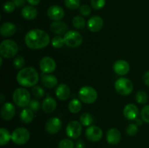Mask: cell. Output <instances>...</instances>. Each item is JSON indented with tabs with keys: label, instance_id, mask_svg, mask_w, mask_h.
<instances>
[{
	"label": "cell",
	"instance_id": "25",
	"mask_svg": "<svg viewBox=\"0 0 149 148\" xmlns=\"http://www.w3.org/2000/svg\"><path fill=\"white\" fill-rule=\"evenodd\" d=\"M20 120L24 123H30L34 118V113L30 108H25L20 113Z\"/></svg>",
	"mask_w": 149,
	"mask_h": 148
},
{
	"label": "cell",
	"instance_id": "26",
	"mask_svg": "<svg viewBox=\"0 0 149 148\" xmlns=\"http://www.w3.org/2000/svg\"><path fill=\"white\" fill-rule=\"evenodd\" d=\"M11 135L9 131L4 128L0 129V145L4 146L11 139Z\"/></svg>",
	"mask_w": 149,
	"mask_h": 148
},
{
	"label": "cell",
	"instance_id": "39",
	"mask_svg": "<svg viewBox=\"0 0 149 148\" xmlns=\"http://www.w3.org/2000/svg\"><path fill=\"white\" fill-rule=\"evenodd\" d=\"M15 4H14L13 1H6L4 4H3V10L5 12L11 13L14 12L15 9Z\"/></svg>",
	"mask_w": 149,
	"mask_h": 148
},
{
	"label": "cell",
	"instance_id": "27",
	"mask_svg": "<svg viewBox=\"0 0 149 148\" xmlns=\"http://www.w3.org/2000/svg\"><path fill=\"white\" fill-rule=\"evenodd\" d=\"M68 110L72 113H78L81 109V103L77 99H74L68 104Z\"/></svg>",
	"mask_w": 149,
	"mask_h": 148
},
{
	"label": "cell",
	"instance_id": "23",
	"mask_svg": "<svg viewBox=\"0 0 149 148\" xmlns=\"http://www.w3.org/2000/svg\"><path fill=\"white\" fill-rule=\"evenodd\" d=\"M57 107V102L54 98L48 97L45 99L42 104V108L46 113H51L55 111Z\"/></svg>",
	"mask_w": 149,
	"mask_h": 148
},
{
	"label": "cell",
	"instance_id": "20",
	"mask_svg": "<svg viewBox=\"0 0 149 148\" xmlns=\"http://www.w3.org/2000/svg\"><path fill=\"white\" fill-rule=\"evenodd\" d=\"M17 31V27L10 22H5L0 27V33L4 37H10L13 36Z\"/></svg>",
	"mask_w": 149,
	"mask_h": 148
},
{
	"label": "cell",
	"instance_id": "24",
	"mask_svg": "<svg viewBox=\"0 0 149 148\" xmlns=\"http://www.w3.org/2000/svg\"><path fill=\"white\" fill-rule=\"evenodd\" d=\"M37 14V10L32 5L25 6L21 10V15L26 20H33V19H35L36 17Z\"/></svg>",
	"mask_w": 149,
	"mask_h": 148
},
{
	"label": "cell",
	"instance_id": "40",
	"mask_svg": "<svg viewBox=\"0 0 149 148\" xmlns=\"http://www.w3.org/2000/svg\"><path fill=\"white\" fill-rule=\"evenodd\" d=\"M79 12L83 16H88L91 14L92 9L87 4H83L79 7Z\"/></svg>",
	"mask_w": 149,
	"mask_h": 148
},
{
	"label": "cell",
	"instance_id": "45",
	"mask_svg": "<svg viewBox=\"0 0 149 148\" xmlns=\"http://www.w3.org/2000/svg\"><path fill=\"white\" fill-rule=\"evenodd\" d=\"M29 4L32 6H36L40 3L41 0H26Z\"/></svg>",
	"mask_w": 149,
	"mask_h": 148
},
{
	"label": "cell",
	"instance_id": "11",
	"mask_svg": "<svg viewBox=\"0 0 149 148\" xmlns=\"http://www.w3.org/2000/svg\"><path fill=\"white\" fill-rule=\"evenodd\" d=\"M103 134L102 129L97 126H90L86 129V137L90 142H98L102 139Z\"/></svg>",
	"mask_w": 149,
	"mask_h": 148
},
{
	"label": "cell",
	"instance_id": "8",
	"mask_svg": "<svg viewBox=\"0 0 149 148\" xmlns=\"http://www.w3.org/2000/svg\"><path fill=\"white\" fill-rule=\"evenodd\" d=\"M64 41L66 46L71 48H76L81 45L83 41L82 36L76 30H69L64 35Z\"/></svg>",
	"mask_w": 149,
	"mask_h": 148
},
{
	"label": "cell",
	"instance_id": "41",
	"mask_svg": "<svg viewBox=\"0 0 149 148\" xmlns=\"http://www.w3.org/2000/svg\"><path fill=\"white\" fill-rule=\"evenodd\" d=\"M39 107H40V102H39V101L36 100H31L30 103L29 104V108L33 110V112H36L39 110Z\"/></svg>",
	"mask_w": 149,
	"mask_h": 148
},
{
	"label": "cell",
	"instance_id": "17",
	"mask_svg": "<svg viewBox=\"0 0 149 148\" xmlns=\"http://www.w3.org/2000/svg\"><path fill=\"white\" fill-rule=\"evenodd\" d=\"M50 30L52 33L61 36V35H65L67 33L68 30V26L66 23L61 20L52 22L50 24Z\"/></svg>",
	"mask_w": 149,
	"mask_h": 148
},
{
	"label": "cell",
	"instance_id": "34",
	"mask_svg": "<svg viewBox=\"0 0 149 148\" xmlns=\"http://www.w3.org/2000/svg\"><path fill=\"white\" fill-rule=\"evenodd\" d=\"M13 65L16 69H23L25 65V59L21 55H17L15 57L13 61Z\"/></svg>",
	"mask_w": 149,
	"mask_h": 148
},
{
	"label": "cell",
	"instance_id": "5",
	"mask_svg": "<svg viewBox=\"0 0 149 148\" xmlns=\"http://www.w3.org/2000/svg\"><path fill=\"white\" fill-rule=\"evenodd\" d=\"M79 97L82 102L86 104H92L97 100V92L94 88L90 86H85L80 89Z\"/></svg>",
	"mask_w": 149,
	"mask_h": 148
},
{
	"label": "cell",
	"instance_id": "36",
	"mask_svg": "<svg viewBox=\"0 0 149 148\" xmlns=\"http://www.w3.org/2000/svg\"><path fill=\"white\" fill-rule=\"evenodd\" d=\"M126 132L129 136H135L138 132V126L137 124H135V123H130L127 127Z\"/></svg>",
	"mask_w": 149,
	"mask_h": 148
},
{
	"label": "cell",
	"instance_id": "44",
	"mask_svg": "<svg viewBox=\"0 0 149 148\" xmlns=\"http://www.w3.org/2000/svg\"><path fill=\"white\" fill-rule=\"evenodd\" d=\"M75 148H85V145H84V142L82 140L77 141L76 143Z\"/></svg>",
	"mask_w": 149,
	"mask_h": 148
},
{
	"label": "cell",
	"instance_id": "10",
	"mask_svg": "<svg viewBox=\"0 0 149 148\" xmlns=\"http://www.w3.org/2000/svg\"><path fill=\"white\" fill-rule=\"evenodd\" d=\"M39 68L42 73L50 74L55 71L56 62L50 57H44L39 62Z\"/></svg>",
	"mask_w": 149,
	"mask_h": 148
},
{
	"label": "cell",
	"instance_id": "14",
	"mask_svg": "<svg viewBox=\"0 0 149 148\" xmlns=\"http://www.w3.org/2000/svg\"><path fill=\"white\" fill-rule=\"evenodd\" d=\"M15 107L11 102H4L1 109V117L3 120L8 121L15 115Z\"/></svg>",
	"mask_w": 149,
	"mask_h": 148
},
{
	"label": "cell",
	"instance_id": "12",
	"mask_svg": "<svg viewBox=\"0 0 149 148\" xmlns=\"http://www.w3.org/2000/svg\"><path fill=\"white\" fill-rule=\"evenodd\" d=\"M62 122L58 118L53 117L49 118L45 124V130L50 134H55L61 131Z\"/></svg>",
	"mask_w": 149,
	"mask_h": 148
},
{
	"label": "cell",
	"instance_id": "47",
	"mask_svg": "<svg viewBox=\"0 0 149 148\" xmlns=\"http://www.w3.org/2000/svg\"><path fill=\"white\" fill-rule=\"evenodd\" d=\"M0 99H1V103H3L4 101V95L3 94H0Z\"/></svg>",
	"mask_w": 149,
	"mask_h": 148
},
{
	"label": "cell",
	"instance_id": "38",
	"mask_svg": "<svg viewBox=\"0 0 149 148\" xmlns=\"http://www.w3.org/2000/svg\"><path fill=\"white\" fill-rule=\"evenodd\" d=\"M141 119L146 123H149V104L144 106L141 110Z\"/></svg>",
	"mask_w": 149,
	"mask_h": 148
},
{
	"label": "cell",
	"instance_id": "22",
	"mask_svg": "<svg viewBox=\"0 0 149 148\" xmlns=\"http://www.w3.org/2000/svg\"><path fill=\"white\" fill-rule=\"evenodd\" d=\"M71 90L67 84H61L58 86L55 91V94L60 100H66L69 97Z\"/></svg>",
	"mask_w": 149,
	"mask_h": 148
},
{
	"label": "cell",
	"instance_id": "16",
	"mask_svg": "<svg viewBox=\"0 0 149 148\" xmlns=\"http://www.w3.org/2000/svg\"><path fill=\"white\" fill-rule=\"evenodd\" d=\"M113 68L116 74L119 75H125L129 73L130 70V66L126 60L119 59V60L115 62V63L113 64Z\"/></svg>",
	"mask_w": 149,
	"mask_h": 148
},
{
	"label": "cell",
	"instance_id": "6",
	"mask_svg": "<svg viewBox=\"0 0 149 148\" xmlns=\"http://www.w3.org/2000/svg\"><path fill=\"white\" fill-rule=\"evenodd\" d=\"M114 87L118 94L122 96L130 94L133 91V84L127 78H120L115 82Z\"/></svg>",
	"mask_w": 149,
	"mask_h": 148
},
{
	"label": "cell",
	"instance_id": "1",
	"mask_svg": "<svg viewBox=\"0 0 149 148\" xmlns=\"http://www.w3.org/2000/svg\"><path fill=\"white\" fill-rule=\"evenodd\" d=\"M50 41L49 34L40 29H33L26 33L25 43L29 48L32 49H40L48 46Z\"/></svg>",
	"mask_w": 149,
	"mask_h": 148
},
{
	"label": "cell",
	"instance_id": "37",
	"mask_svg": "<svg viewBox=\"0 0 149 148\" xmlns=\"http://www.w3.org/2000/svg\"><path fill=\"white\" fill-rule=\"evenodd\" d=\"M106 0H91L90 1L91 7L96 10H101L102 8H103V7L106 5Z\"/></svg>",
	"mask_w": 149,
	"mask_h": 148
},
{
	"label": "cell",
	"instance_id": "19",
	"mask_svg": "<svg viewBox=\"0 0 149 148\" xmlns=\"http://www.w3.org/2000/svg\"><path fill=\"white\" fill-rule=\"evenodd\" d=\"M123 114L127 120H135L139 115V110L135 104H128L124 108Z\"/></svg>",
	"mask_w": 149,
	"mask_h": 148
},
{
	"label": "cell",
	"instance_id": "4",
	"mask_svg": "<svg viewBox=\"0 0 149 148\" xmlns=\"http://www.w3.org/2000/svg\"><path fill=\"white\" fill-rule=\"evenodd\" d=\"M14 102L20 107L29 106L31 102V94L27 89L24 88H17L13 94Z\"/></svg>",
	"mask_w": 149,
	"mask_h": 148
},
{
	"label": "cell",
	"instance_id": "31",
	"mask_svg": "<svg viewBox=\"0 0 149 148\" xmlns=\"http://www.w3.org/2000/svg\"><path fill=\"white\" fill-rule=\"evenodd\" d=\"M135 100L139 104H146L148 101V95L144 91H138L135 94Z\"/></svg>",
	"mask_w": 149,
	"mask_h": 148
},
{
	"label": "cell",
	"instance_id": "2",
	"mask_svg": "<svg viewBox=\"0 0 149 148\" xmlns=\"http://www.w3.org/2000/svg\"><path fill=\"white\" fill-rule=\"evenodd\" d=\"M17 83L23 87H32L36 86L39 79V75L35 68L26 67L20 70L16 76Z\"/></svg>",
	"mask_w": 149,
	"mask_h": 148
},
{
	"label": "cell",
	"instance_id": "7",
	"mask_svg": "<svg viewBox=\"0 0 149 148\" xmlns=\"http://www.w3.org/2000/svg\"><path fill=\"white\" fill-rule=\"evenodd\" d=\"M30 139V133L26 128L19 127L15 129L11 135V139L15 145H23Z\"/></svg>",
	"mask_w": 149,
	"mask_h": 148
},
{
	"label": "cell",
	"instance_id": "42",
	"mask_svg": "<svg viewBox=\"0 0 149 148\" xmlns=\"http://www.w3.org/2000/svg\"><path fill=\"white\" fill-rule=\"evenodd\" d=\"M26 1V0H13V1L15 4L16 7H22V6L25 4Z\"/></svg>",
	"mask_w": 149,
	"mask_h": 148
},
{
	"label": "cell",
	"instance_id": "21",
	"mask_svg": "<svg viewBox=\"0 0 149 148\" xmlns=\"http://www.w3.org/2000/svg\"><path fill=\"white\" fill-rule=\"evenodd\" d=\"M41 83L46 88L52 89L58 85V78L53 75L42 73L41 75Z\"/></svg>",
	"mask_w": 149,
	"mask_h": 148
},
{
	"label": "cell",
	"instance_id": "32",
	"mask_svg": "<svg viewBox=\"0 0 149 148\" xmlns=\"http://www.w3.org/2000/svg\"><path fill=\"white\" fill-rule=\"evenodd\" d=\"M51 44L53 47L57 48H61L65 44V41H64V38L61 37V36H56L55 37L52 38V41H51Z\"/></svg>",
	"mask_w": 149,
	"mask_h": 148
},
{
	"label": "cell",
	"instance_id": "13",
	"mask_svg": "<svg viewBox=\"0 0 149 148\" xmlns=\"http://www.w3.org/2000/svg\"><path fill=\"white\" fill-rule=\"evenodd\" d=\"M47 14L51 20L54 21H58L63 18L65 16V11L61 6L52 5L48 8Z\"/></svg>",
	"mask_w": 149,
	"mask_h": 148
},
{
	"label": "cell",
	"instance_id": "18",
	"mask_svg": "<svg viewBox=\"0 0 149 148\" xmlns=\"http://www.w3.org/2000/svg\"><path fill=\"white\" fill-rule=\"evenodd\" d=\"M122 139V135L120 131L117 129L112 128L107 131L106 133V140L110 145H115L119 143Z\"/></svg>",
	"mask_w": 149,
	"mask_h": 148
},
{
	"label": "cell",
	"instance_id": "35",
	"mask_svg": "<svg viewBox=\"0 0 149 148\" xmlns=\"http://www.w3.org/2000/svg\"><path fill=\"white\" fill-rule=\"evenodd\" d=\"M58 148H74V143L69 139H64L60 141Z\"/></svg>",
	"mask_w": 149,
	"mask_h": 148
},
{
	"label": "cell",
	"instance_id": "9",
	"mask_svg": "<svg viewBox=\"0 0 149 148\" xmlns=\"http://www.w3.org/2000/svg\"><path fill=\"white\" fill-rule=\"evenodd\" d=\"M67 136L73 139H78L81 134V123L77 120H71L68 123L65 129Z\"/></svg>",
	"mask_w": 149,
	"mask_h": 148
},
{
	"label": "cell",
	"instance_id": "48",
	"mask_svg": "<svg viewBox=\"0 0 149 148\" xmlns=\"http://www.w3.org/2000/svg\"><path fill=\"white\" fill-rule=\"evenodd\" d=\"M2 57H0V66H1L2 65V62H3V59H2Z\"/></svg>",
	"mask_w": 149,
	"mask_h": 148
},
{
	"label": "cell",
	"instance_id": "30",
	"mask_svg": "<svg viewBox=\"0 0 149 148\" xmlns=\"http://www.w3.org/2000/svg\"><path fill=\"white\" fill-rule=\"evenodd\" d=\"M65 7L71 10H75L81 7L80 0H64Z\"/></svg>",
	"mask_w": 149,
	"mask_h": 148
},
{
	"label": "cell",
	"instance_id": "43",
	"mask_svg": "<svg viewBox=\"0 0 149 148\" xmlns=\"http://www.w3.org/2000/svg\"><path fill=\"white\" fill-rule=\"evenodd\" d=\"M143 81L147 86H149V71L145 73L143 75Z\"/></svg>",
	"mask_w": 149,
	"mask_h": 148
},
{
	"label": "cell",
	"instance_id": "29",
	"mask_svg": "<svg viewBox=\"0 0 149 148\" xmlns=\"http://www.w3.org/2000/svg\"><path fill=\"white\" fill-rule=\"evenodd\" d=\"M80 123L84 126H90L93 122V118L90 113H84L81 115L79 118Z\"/></svg>",
	"mask_w": 149,
	"mask_h": 148
},
{
	"label": "cell",
	"instance_id": "46",
	"mask_svg": "<svg viewBox=\"0 0 149 148\" xmlns=\"http://www.w3.org/2000/svg\"><path fill=\"white\" fill-rule=\"evenodd\" d=\"M143 120L142 119H137L136 124L138 125V126H141V125H143Z\"/></svg>",
	"mask_w": 149,
	"mask_h": 148
},
{
	"label": "cell",
	"instance_id": "33",
	"mask_svg": "<svg viewBox=\"0 0 149 148\" xmlns=\"http://www.w3.org/2000/svg\"><path fill=\"white\" fill-rule=\"evenodd\" d=\"M31 92L33 97L38 99L42 98L45 96V90L39 86H34L32 87Z\"/></svg>",
	"mask_w": 149,
	"mask_h": 148
},
{
	"label": "cell",
	"instance_id": "3",
	"mask_svg": "<svg viewBox=\"0 0 149 148\" xmlns=\"http://www.w3.org/2000/svg\"><path fill=\"white\" fill-rule=\"evenodd\" d=\"M18 46L15 41L6 39L0 44V55L2 57L10 59L17 55Z\"/></svg>",
	"mask_w": 149,
	"mask_h": 148
},
{
	"label": "cell",
	"instance_id": "15",
	"mask_svg": "<svg viewBox=\"0 0 149 148\" xmlns=\"http://www.w3.org/2000/svg\"><path fill=\"white\" fill-rule=\"evenodd\" d=\"M103 27V20L98 15H95L90 17L87 21V28L93 33L100 31Z\"/></svg>",
	"mask_w": 149,
	"mask_h": 148
},
{
	"label": "cell",
	"instance_id": "28",
	"mask_svg": "<svg viewBox=\"0 0 149 148\" xmlns=\"http://www.w3.org/2000/svg\"><path fill=\"white\" fill-rule=\"evenodd\" d=\"M72 24L74 28L77 29H82L85 27L86 22L83 17L79 15L75 16L72 20Z\"/></svg>",
	"mask_w": 149,
	"mask_h": 148
}]
</instances>
